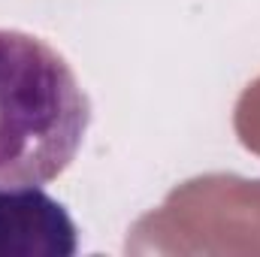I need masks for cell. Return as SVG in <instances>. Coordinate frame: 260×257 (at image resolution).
Segmentation results:
<instances>
[{
  "label": "cell",
  "instance_id": "obj_1",
  "mask_svg": "<svg viewBox=\"0 0 260 257\" xmlns=\"http://www.w3.org/2000/svg\"><path fill=\"white\" fill-rule=\"evenodd\" d=\"M91 100L46 40L0 27V188L49 185L76 160Z\"/></svg>",
  "mask_w": 260,
  "mask_h": 257
},
{
  "label": "cell",
  "instance_id": "obj_2",
  "mask_svg": "<svg viewBox=\"0 0 260 257\" xmlns=\"http://www.w3.org/2000/svg\"><path fill=\"white\" fill-rule=\"evenodd\" d=\"M79 227L67 206L37 185L0 188V257H73Z\"/></svg>",
  "mask_w": 260,
  "mask_h": 257
}]
</instances>
